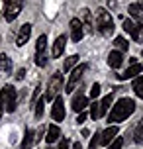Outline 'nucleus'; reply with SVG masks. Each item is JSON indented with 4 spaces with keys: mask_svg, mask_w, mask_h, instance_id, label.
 <instances>
[{
    "mask_svg": "<svg viewBox=\"0 0 143 149\" xmlns=\"http://www.w3.org/2000/svg\"><path fill=\"white\" fill-rule=\"evenodd\" d=\"M133 112H135V102H133L131 98H120V100L112 106L110 114H108V122H110L112 126H118L120 122L128 120Z\"/></svg>",
    "mask_w": 143,
    "mask_h": 149,
    "instance_id": "obj_1",
    "label": "nucleus"
},
{
    "mask_svg": "<svg viewBox=\"0 0 143 149\" xmlns=\"http://www.w3.org/2000/svg\"><path fill=\"white\" fill-rule=\"evenodd\" d=\"M96 28H98V31H100L102 36H106V37L114 33V20H112V16H110V12H108L106 8H98Z\"/></svg>",
    "mask_w": 143,
    "mask_h": 149,
    "instance_id": "obj_2",
    "label": "nucleus"
},
{
    "mask_svg": "<svg viewBox=\"0 0 143 149\" xmlns=\"http://www.w3.org/2000/svg\"><path fill=\"white\" fill-rule=\"evenodd\" d=\"M0 106L2 110L6 112H14L16 106H18V92L12 84H6L4 88L0 90Z\"/></svg>",
    "mask_w": 143,
    "mask_h": 149,
    "instance_id": "obj_3",
    "label": "nucleus"
},
{
    "mask_svg": "<svg viewBox=\"0 0 143 149\" xmlns=\"http://www.w3.org/2000/svg\"><path fill=\"white\" fill-rule=\"evenodd\" d=\"M22 6H24V0H4V10H2V14L6 18V22L16 20V16L22 12Z\"/></svg>",
    "mask_w": 143,
    "mask_h": 149,
    "instance_id": "obj_4",
    "label": "nucleus"
},
{
    "mask_svg": "<svg viewBox=\"0 0 143 149\" xmlns=\"http://www.w3.org/2000/svg\"><path fill=\"white\" fill-rule=\"evenodd\" d=\"M84 71H86V65H78V67H75L73 71H71V74H69V81H67V84H65V90H67V92H73V90H75L78 84H81Z\"/></svg>",
    "mask_w": 143,
    "mask_h": 149,
    "instance_id": "obj_5",
    "label": "nucleus"
},
{
    "mask_svg": "<svg viewBox=\"0 0 143 149\" xmlns=\"http://www.w3.org/2000/svg\"><path fill=\"white\" fill-rule=\"evenodd\" d=\"M61 86H63V74H61V73H55V74H53V79L49 81V86H47L45 100L53 102V98H57V94L61 92Z\"/></svg>",
    "mask_w": 143,
    "mask_h": 149,
    "instance_id": "obj_6",
    "label": "nucleus"
},
{
    "mask_svg": "<svg viewBox=\"0 0 143 149\" xmlns=\"http://www.w3.org/2000/svg\"><path fill=\"white\" fill-rule=\"evenodd\" d=\"M45 49H47V37L45 36H39L37 43H35V65H37V67H45V65H47Z\"/></svg>",
    "mask_w": 143,
    "mask_h": 149,
    "instance_id": "obj_7",
    "label": "nucleus"
},
{
    "mask_svg": "<svg viewBox=\"0 0 143 149\" xmlns=\"http://www.w3.org/2000/svg\"><path fill=\"white\" fill-rule=\"evenodd\" d=\"M51 118H53V122H63V118H65V104H63V98L61 96H57L53 100Z\"/></svg>",
    "mask_w": 143,
    "mask_h": 149,
    "instance_id": "obj_8",
    "label": "nucleus"
},
{
    "mask_svg": "<svg viewBox=\"0 0 143 149\" xmlns=\"http://www.w3.org/2000/svg\"><path fill=\"white\" fill-rule=\"evenodd\" d=\"M69 26H71V39H73V41H81V39H83V36H84L83 22H81L78 18H73Z\"/></svg>",
    "mask_w": 143,
    "mask_h": 149,
    "instance_id": "obj_9",
    "label": "nucleus"
},
{
    "mask_svg": "<svg viewBox=\"0 0 143 149\" xmlns=\"http://www.w3.org/2000/svg\"><path fill=\"white\" fill-rule=\"evenodd\" d=\"M116 137H118V126H108L104 132H100V143H102V145L112 143Z\"/></svg>",
    "mask_w": 143,
    "mask_h": 149,
    "instance_id": "obj_10",
    "label": "nucleus"
},
{
    "mask_svg": "<svg viewBox=\"0 0 143 149\" xmlns=\"http://www.w3.org/2000/svg\"><path fill=\"white\" fill-rule=\"evenodd\" d=\"M30 36H31V24H24L22 30L18 31V37H16V45H18V47H24V45L28 43Z\"/></svg>",
    "mask_w": 143,
    "mask_h": 149,
    "instance_id": "obj_11",
    "label": "nucleus"
},
{
    "mask_svg": "<svg viewBox=\"0 0 143 149\" xmlns=\"http://www.w3.org/2000/svg\"><path fill=\"white\" fill-rule=\"evenodd\" d=\"M124 30H126V33H129L133 37L137 43H141V39H139V26L133 20H124Z\"/></svg>",
    "mask_w": 143,
    "mask_h": 149,
    "instance_id": "obj_12",
    "label": "nucleus"
},
{
    "mask_svg": "<svg viewBox=\"0 0 143 149\" xmlns=\"http://www.w3.org/2000/svg\"><path fill=\"white\" fill-rule=\"evenodd\" d=\"M71 106H73V110H75V112H83L84 108L88 106V96H86L84 92H78V94L73 98V104H71Z\"/></svg>",
    "mask_w": 143,
    "mask_h": 149,
    "instance_id": "obj_13",
    "label": "nucleus"
},
{
    "mask_svg": "<svg viewBox=\"0 0 143 149\" xmlns=\"http://www.w3.org/2000/svg\"><path fill=\"white\" fill-rule=\"evenodd\" d=\"M65 43H67V37L65 36H59L55 39V43H53V49H51V57L53 59H57L63 55V49H65Z\"/></svg>",
    "mask_w": 143,
    "mask_h": 149,
    "instance_id": "obj_14",
    "label": "nucleus"
},
{
    "mask_svg": "<svg viewBox=\"0 0 143 149\" xmlns=\"http://www.w3.org/2000/svg\"><path fill=\"white\" fill-rule=\"evenodd\" d=\"M121 63H124V55H121V51L114 49V51L108 55V65H110L112 69H120Z\"/></svg>",
    "mask_w": 143,
    "mask_h": 149,
    "instance_id": "obj_15",
    "label": "nucleus"
},
{
    "mask_svg": "<svg viewBox=\"0 0 143 149\" xmlns=\"http://www.w3.org/2000/svg\"><path fill=\"white\" fill-rule=\"evenodd\" d=\"M128 12H129V16H131L133 22L143 24V6H141V4H129Z\"/></svg>",
    "mask_w": 143,
    "mask_h": 149,
    "instance_id": "obj_16",
    "label": "nucleus"
},
{
    "mask_svg": "<svg viewBox=\"0 0 143 149\" xmlns=\"http://www.w3.org/2000/svg\"><path fill=\"white\" fill-rule=\"evenodd\" d=\"M59 137H61V130L59 126H55V124H51V126L47 127V135H45V141L51 145V143L55 141H59Z\"/></svg>",
    "mask_w": 143,
    "mask_h": 149,
    "instance_id": "obj_17",
    "label": "nucleus"
},
{
    "mask_svg": "<svg viewBox=\"0 0 143 149\" xmlns=\"http://www.w3.org/2000/svg\"><path fill=\"white\" fill-rule=\"evenodd\" d=\"M141 71H143L141 65H139V63H133V65H131V67H129L124 74H120V79H121V81H128V79H135V77L141 73Z\"/></svg>",
    "mask_w": 143,
    "mask_h": 149,
    "instance_id": "obj_18",
    "label": "nucleus"
},
{
    "mask_svg": "<svg viewBox=\"0 0 143 149\" xmlns=\"http://www.w3.org/2000/svg\"><path fill=\"white\" fill-rule=\"evenodd\" d=\"M83 28L86 31H88V33H92V14H90V10H88V8H84L83 10Z\"/></svg>",
    "mask_w": 143,
    "mask_h": 149,
    "instance_id": "obj_19",
    "label": "nucleus"
},
{
    "mask_svg": "<svg viewBox=\"0 0 143 149\" xmlns=\"http://www.w3.org/2000/svg\"><path fill=\"white\" fill-rule=\"evenodd\" d=\"M0 69H2L6 74L12 73V59H10L8 55H4V53L0 55Z\"/></svg>",
    "mask_w": 143,
    "mask_h": 149,
    "instance_id": "obj_20",
    "label": "nucleus"
},
{
    "mask_svg": "<svg viewBox=\"0 0 143 149\" xmlns=\"http://www.w3.org/2000/svg\"><path fill=\"white\" fill-rule=\"evenodd\" d=\"M133 139H135V143H143V120L137 122L135 130H133Z\"/></svg>",
    "mask_w": 143,
    "mask_h": 149,
    "instance_id": "obj_21",
    "label": "nucleus"
},
{
    "mask_svg": "<svg viewBox=\"0 0 143 149\" xmlns=\"http://www.w3.org/2000/svg\"><path fill=\"white\" fill-rule=\"evenodd\" d=\"M90 116H92V120H100L102 116H104V112H102V108H100V102L90 104Z\"/></svg>",
    "mask_w": 143,
    "mask_h": 149,
    "instance_id": "obj_22",
    "label": "nucleus"
},
{
    "mask_svg": "<svg viewBox=\"0 0 143 149\" xmlns=\"http://www.w3.org/2000/svg\"><path fill=\"white\" fill-rule=\"evenodd\" d=\"M114 45H116V49H118V51H121V53L129 49V43L126 41V39H124V37H120V36L114 39Z\"/></svg>",
    "mask_w": 143,
    "mask_h": 149,
    "instance_id": "obj_23",
    "label": "nucleus"
},
{
    "mask_svg": "<svg viewBox=\"0 0 143 149\" xmlns=\"http://www.w3.org/2000/svg\"><path fill=\"white\" fill-rule=\"evenodd\" d=\"M76 63H78V55H71V57H67V59H65V67H63V69L71 73V71L75 69Z\"/></svg>",
    "mask_w": 143,
    "mask_h": 149,
    "instance_id": "obj_24",
    "label": "nucleus"
},
{
    "mask_svg": "<svg viewBox=\"0 0 143 149\" xmlns=\"http://www.w3.org/2000/svg\"><path fill=\"white\" fill-rule=\"evenodd\" d=\"M112 102H114V94H106L104 98H102V102H100V108H102V112H108V108H112Z\"/></svg>",
    "mask_w": 143,
    "mask_h": 149,
    "instance_id": "obj_25",
    "label": "nucleus"
},
{
    "mask_svg": "<svg viewBox=\"0 0 143 149\" xmlns=\"http://www.w3.org/2000/svg\"><path fill=\"white\" fill-rule=\"evenodd\" d=\"M133 90H135V94L139 98H143V77H135V81H133Z\"/></svg>",
    "mask_w": 143,
    "mask_h": 149,
    "instance_id": "obj_26",
    "label": "nucleus"
},
{
    "mask_svg": "<svg viewBox=\"0 0 143 149\" xmlns=\"http://www.w3.org/2000/svg\"><path fill=\"white\" fill-rule=\"evenodd\" d=\"M33 132H31V130H28V132H26V137H24V141H22V149H30V145L31 143H33Z\"/></svg>",
    "mask_w": 143,
    "mask_h": 149,
    "instance_id": "obj_27",
    "label": "nucleus"
},
{
    "mask_svg": "<svg viewBox=\"0 0 143 149\" xmlns=\"http://www.w3.org/2000/svg\"><path fill=\"white\" fill-rule=\"evenodd\" d=\"M43 104H45V98H39L37 102L33 104V106H35V118H37V120L43 116Z\"/></svg>",
    "mask_w": 143,
    "mask_h": 149,
    "instance_id": "obj_28",
    "label": "nucleus"
},
{
    "mask_svg": "<svg viewBox=\"0 0 143 149\" xmlns=\"http://www.w3.org/2000/svg\"><path fill=\"white\" fill-rule=\"evenodd\" d=\"M121 145H124V139H121V137H116L112 143H108L106 149H121Z\"/></svg>",
    "mask_w": 143,
    "mask_h": 149,
    "instance_id": "obj_29",
    "label": "nucleus"
},
{
    "mask_svg": "<svg viewBox=\"0 0 143 149\" xmlns=\"http://www.w3.org/2000/svg\"><path fill=\"white\" fill-rule=\"evenodd\" d=\"M98 143H100V132H96V134L92 135L90 143H88V149H96V147H98Z\"/></svg>",
    "mask_w": 143,
    "mask_h": 149,
    "instance_id": "obj_30",
    "label": "nucleus"
},
{
    "mask_svg": "<svg viewBox=\"0 0 143 149\" xmlns=\"http://www.w3.org/2000/svg\"><path fill=\"white\" fill-rule=\"evenodd\" d=\"M98 94H100V84H98V82H94V84H92V90H90V96L96 98Z\"/></svg>",
    "mask_w": 143,
    "mask_h": 149,
    "instance_id": "obj_31",
    "label": "nucleus"
},
{
    "mask_svg": "<svg viewBox=\"0 0 143 149\" xmlns=\"http://www.w3.org/2000/svg\"><path fill=\"white\" fill-rule=\"evenodd\" d=\"M86 118H88V114H86V112H78V118H76V122H78V124H84V122H86Z\"/></svg>",
    "mask_w": 143,
    "mask_h": 149,
    "instance_id": "obj_32",
    "label": "nucleus"
},
{
    "mask_svg": "<svg viewBox=\"0 0 143 149\" xmlns=\"http://www.w3.org/2000/svg\"><path fill=\"white\" fill-rule=\"evenodd\" d=\"M24 77H26V69H20V71L16 73V79H18V81H22Z\"/></svg>",
    "mask_w": 143,
    "mask_h": 149,
    "instance_id": "obj_33",
    "label": "nucleus"
},
{
    "mask_svg": "<svg viewBox=\"0 0 143 149\" xmlns=\"http://www.w3.org/2000/svg\"><path fill=\"white\" fill-rule=\"evenodd\" d=\"M59 149H69V141L67 139H61L59 141Z\"/></svg>",
    "mask_w": 143,
    "mask_h": 149,
    "instance_id": "obj_34",
    "label": "nucleus"
},
{
    "mask_svg": "<svg viewBox=\"0 0 143 149\" xmlns=\"http://www.w3.org/2000/svg\"><path fill=\"white\" fill-rule=\"evenodd\" d=\"M139 39H141V41H143V24H141V26H139Z\"/></svg>",
    "mask_w": 143,
    "mask_h": 149,
    "instance_id": "obj_35",
    "label": "nucleus"
},
{
    "mask_svg": "<svg viewBox=\"0 0 143 149\" xmlns=\"http://www.w3.org/2000/svg\"><path fill=\"white\" fill-rule=\"evenodd\" d=\"M81 134H83V137H86V135L90 134V132H88V130H86V127H83V132H81Z\"/></svg>",
    "mask_w": 143,
    "mask_h": 149,
    "instance_id": "obj_36",
    "label": "nucleus"
},
{
    "mask_svg": "<svg viewBox=\"0 0 143 149\" xmlns=\"http://www.w3.org/2000/svg\"><path fill=\"white\" fill-rule=\"evenodd\" d=\"M73 149H83V145H81V143L76 141V143H73Z\"/></svg>",
    "mask_w": 143,
    "mask_h": 149,
    "instance_id": "obj_37",
    "label": "nucleus"
},
{
    "mask_svg": "<svg viewBox=\"0 0 143 149\" xmlns=\"http://www.w3.org/2000/svg\"><path fill=\"white\" fill-rule=\"evenodd\" d=\"M2 112H4V110H2V106H0V116H2Z\"/></svg>",
    "mask_w": 143,
    "mask_h": 149,
    "instance_id": "obj_38",
    "label": "nucleus"
},
{
    "mask_svg": "<svg viewBox=\"0 0 143 149\" xmlns=\"http://www.w3.org/2000/svg\"><path fill=\"white\" fill-rule=\"evenodd\" d=\"M141 4H143V0H141Z\"/></svg>",
    "mask_w": 143,
    "mask_h": 149,
    "instance_id": "obj_39",
    "label": "nucleus"
},
{
    "mask_svg": "<svg viewBox=\"0 0 143 149\" xmlns=\"http://www.w3.org/2000/svg\"><path fill=\"white\" fill-rule=\"evenodd\" d=\"M141 55H143V51H141Z\"/></svg>",
    "mask_w": 143,
    "mask_h": 149,
    "instance_id": "obj_40",
    "label": "nucleus"
},
{
    "mask_svg": "<svg viewBox=\"0 0 143 149\" xmlns=\"http://www.w3.org/2000/svg\"><path fill=\"white\" fill-rule=\"evenodd\" d=\"M49 149H51V147H49Z\"/></svg>",
    "mask_w": 143,
    "mask_h": 149,
    "instance_id": "obj_41",
    "label": "nucleus"
}]
</instances>
